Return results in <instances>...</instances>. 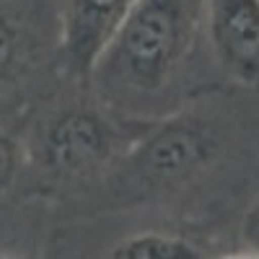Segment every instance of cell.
Listing matches in <instances>:
<instances>
[{"label":"cell","instance_id":"ba28073f","mask_svg":"<svg viewBox=\"0 0 259 259\" xmlns=\"http://www.w3.org/2000/svg\"><path fill=\"white\" fill-rule=\"evenodd\" d=\"M21 163H24V145L13 133L0 127V197H6L16 184Z\"/></svg>","mask_w":259,"mask_h":259},{"label":"cell","instance_id":"30bf717a","mask_svg":"<svg viewBox=\"0 0 259 259\" xmlns=\"http://www.w3.org/2000/svg\"><path fill=\"white\" fill-rule=\"evenodd\" d=\"M223 259H259V256L244 249V251H236V254H231V256H223Z\"/></svg>","mask_w":259,"mask_h":259},{"label":"cell","instance_id":"277c9868","mask_svg":"<svg viewBox=\"0 0 259 259\" xmlns=\"http://www.w3.org/2000/svg\"><path fill=\"white\" fill-rule=\"evenodd\" d=\"M212 60L239 85L259 83V0H202Z\"/></svg>","mask_w":259,"mask_h":259},{"label":"cell","instance_id":"8992f818","mask_svg":"<svg viewBox=\"0 0 259 259\" xmlns=\"http://www.w3.org/2000/svg\"><path fill=\"white\" fill-rule=\"evenodd\" d=\"M36 57V34L18 11L0 8V85L24 75Z\"/></svg>","mask_w":259,"mask_h":259},{"label":"cell","instance_id":"5b68a950","mask_svg":"<svg viewBox=\"0 0 259 259\" xmlns=\"http://www.w3.org/2000/svg\"><path fill=\"white\" fill-rule=\"evenodd\" d=\"M133 6L135 0H60V52L75 78L89 83L94 65Z\"/></svg>","mask_w":259,"mask_h":259},{"label":"cell","instance_id":"6da1fadb","mask_svg":"<svg viewBox=\"0 0 259 259\" xmlns=\"http://www.w3.org/2000/svg\"><path fill=\"white\" fill-rule=\"evenodd\" d=\"M202 0H135L122 26L94 65L89 83L101 104L124 117H143L179 80L197 41Z\"/></svg>","mask_w":259,"mask_h":259},{"label":"cell","instance_id":"3957f363","mask_svg":"<svg viewBox=\"0 0 259 259\" xmlns=\"http://www.w3.org/2000/svg\"><path fill=\"white\" fill-rule=\"evenodd\" d=\"M221 140L215 127L194 112H177L150 119L133 143L114 174L140 187H174L197 177L218 156Z\"/></svg>","mask_w":259,"mask_h":259},{"label":"cell","instance_id":"7a4b0ae2","mask_svg":"<svg viewBox=\"0 0 259 259\" xmlns=\"http://www.w3.org/2000/svg\"><path fill=\"white\" fill-rule=\"evenodd\" d=\"M150 119L117 114L101 101L70 99L41 117L29 153L36 166L57 179H85L117 168Z\"/></svg>","mask_w":259,"mask_h":259},{"label":"cell","instance_id":"52a82bcc","mask_svg":"<svg viewBox=\"0 0 259 259\" xmlns=\"http://www.w3.org/2000/svg\"><path fill=\"white\" fill-rule=\"evenodd\" d=\"M104 259H205L202 249L182 233L140 231L117 241Z\"/></svg>","mask_w":259,"mask_h":259},{"label":"cell","instance_id":"9c48e42d","mask_svg":"<svg viewBox=\"0 0 259 259\" xmlns=\"http://www.w3.org/2000/svg\"><path fill=\"white\" fill-rule=\"evenodd\" d=\"M241 241L246 251L259 256V194L251 200V205L246 207L244 218H241Z\"/></svg>","mask_w":259,"mask_h":259},{"label":"cell","instance_id":"8fae6325","mask_svg":"<svg viewBox=\"0 0 259 259\" xmlns=\"http://www.w3.org/2000/svg\"><path fill=\"white\" fill-rule=\"evenodd\" d=\"M0 259H16L13 254H8V251H3V249H0Z\"/></svg>","mask_w":259,"mask_h":259}]
</instances>
